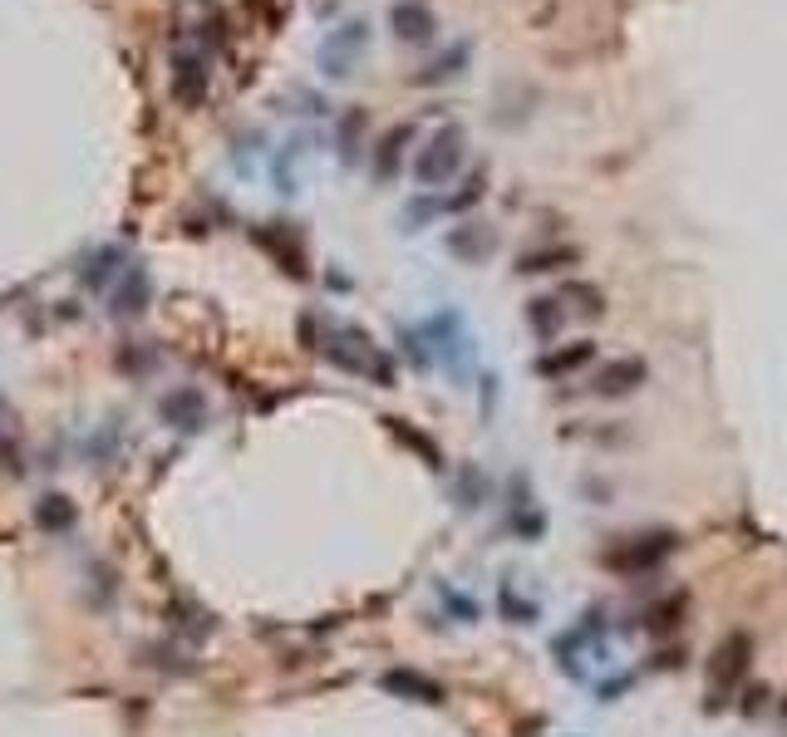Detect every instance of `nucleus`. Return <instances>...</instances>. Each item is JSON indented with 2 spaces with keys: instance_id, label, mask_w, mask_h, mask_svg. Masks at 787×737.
<instances>
[{
  "instance_id": "11",
  "label": "nucleus",
  "mask_w": 787,
  "mask_h": 737,
  "mask_svg": "<svg viewBox=\"0 0 787 737\" xmlns=\"http://www.w3.org/2000/svg\"><path fill=\"white\" fill-rule=\"evenodd\" d=\"M522 315H527V330L537 334V340H556V334H561V320H566L556 295H532V300L522 305Z\"/></svg>"
},
{
  "instance_id": "21",
  "label": "nucleus",
  "mask_w": 787,
  "mask_h": 737,
  "mask_svg": "<svg viewBox=\"0 0 787 737\" xmlns=\"http://www.w3.org/2000/svg\"><path fill=\"white\" fill-rule=\"evenodd\" d=\"M502 609H507L512 625H532V615H537V605H532V600H517L512 585H502Z\"/></svg>"
},
{
  "instance_id": "10",
  "label": "nucleus",
  "mask_w": 787,
  "mask_h": 737,
  "mask_svg": "<svg viewBox=\"0 0 787 737\" xmlns=\"http://www.w3.org/2000/svg\"><path fill=\"white\" fill-rule=\"evenodd\" d=\"M428 334L438 340V354L448 360V369H453V374H463V354H468L463 320H458L453 310H448V315H434V320H428Z\"/></svg>"
},
{
  "instance_id": "1",
  "label": "nucleus",
  "mask_w": 787,
  "mask_h": 737,
  "mask_svg": "<svg viewBox=\"0 0 787 737\" xmlns=\"http://www.w3.org/2000/svg\"><path fill=\"white\" fill-rule=\"evenodd\" d=\"M320 350H325V360H330V364H340L345 374L374 378V384H384V388L394 384V364L384 360V354H380V344H374L364 330H354V324H335V320H325Z\"/></svg>"
},
{
  "instance_id": "3",
  "label": "nucleus",
  "mask_w": 787,
  "mask_h": 737,
  "mask_svg": "<svg viewBox=\"0 0 787 737\" xmlns=\"http://www.w3.org/2000/svg\"><path fill=\"white\" fill-rule=\"evenodd\" d=\"M463 157H468L463 129H458V123H448V129H438L434 139L418 147V157H414V177H418L424 187H444V183H453V177H458Z\"/></svg>"
},
{
  "instance_id": "4",
  "label": "nucleus",
  "mask_w": 787,
  "mask_h": 737,
  "mask_svg": "<svg viewBox=\"0 0 787 737\" xmlns=\"http://www.w3.org/2000/svg\"><path fill=\"white\" fill-rule=\"evenodd\" d=\"M364 50H370V25H364V20H345L340 30H330V35H325V45H320V69L330 74V79H345Z\"/></svg>"
},
{
  "instance_id": "9",
  "label": "nucleus",
  "mask_w": 787,
  "mask_h": 737,
  "mask_svg": "<svg viewBox=\"0 0 787 737\" xmlns=\"http://www.w3.org/2000/svg\"><path fill=\"white\" fill-rule=\"evenodd\" d=\"M595 360V340H571L561 350V344H556V350H547L537 360V374L542 378H566V374H576V369H586Z\"/></svg>"
},
{
  "instance_id": "12",
  "label": "nucleus",
  "mask_w": 787,
  "mask_h": 737,
  "mask_svg": "<svg viewBox=\"0 0 787 737\" xmlns=\"http://www.w3.org/2000/svg\"><path fill=\"white\" fill-rule=\"evenodd\" d=\"M576 261H581L576 246H537V251H522L517 271L522 276H542V271H561V266H576Z\"/></svg>"
},
{
  "instance_id": "18",
  "label": "nucleus",
  "mask_w": 787,
  "mask_h": 737,
  "mask_svg": "<svg viewBox=\"0 0 787 737\" xmlns=\"http://www.w3.org/2000/svg\"><path fill=\"white\" fill-rule=\"evenodd\" d=\"M679 615H685V595H669L665 605H655L645 615V629H649V635H669V629L679 625Z\"/></svg>"
},
{
  "instance_id": "16",
  "label": "nucleus",
  "mask_w": 787,
  "mask_h": 737,
  "mask_svg": "<svg viewBox=\"0 0 787 737\" xmlns=\"http://www.w3.org/2000/svg\"><path fill=\"white\" fill-rule=\"evenodd\" d=\"M556 300L571 305L576 315H601L605 310V295L595 290V286H586V280H566V286L556 290Z\"/></svg>"
},
{
  "instance_id": "14",
  "label": "nucleus",
  "mask_w": 787,
  "mask_h": 737,
  "mask_svg": "<svg viewBox=\"0 0 787 737\" xmlns=\"http://www.w3.org/2000/svg\"><path fill=\"white\" fill-rule=\"evenodd\" d=\"M163 418H167V424H177V428H203L207 408H203V398H197L193 388H183V394H167L163 398Z\"/></svg>"
},
{
  "instance_id": "5",
  "label": "nucleus",
  "mask_w": 787,
  "mask_h": 737,
  "mask_svg": "<svg viewBox=\"0 0 787 737\" xmlns=\"http://www.w3.org/2000/svg\"><path fill=\"white\" fill-rule=\"evenodd\" d=\"M748 654H753V639L748 635H729L719 649H713V698H729L733 683L743 679V669H748Z\"/></svg>"
},
{
  "instance_id": "13",
  "label": "nucleus",
  "mask_w": 787,
  "mask_h": 737,
  "mask_svg": "<svg viewBox=\"0 0 787 737\" xmlns=\"http://www.w3.org/2000/svg\"><path fill=\"white\" fill-rule=\"evenodd\" d=\"M492 246H498V237L482 231V227H453L448 231V251H453L458 261H482V256H492Z\"/></svg>"
},
{
  "instance_id": "6",
  "label": "nucleus",
  "mask_w": 787,
  "mask_h": 737,
  "mask_svg": "<svg viewBox=\"0 0 787 737\" xmlns=\"http://www.w3.org/2000/svg\"><path fill=\"white\" fill-rule=\"evenodd\" d=\"M645 378H649V369H645V360H635V354H625V360H605L601 369H595V378H591V394L625 398V394H635Z\"/></svg>"
},
{
  "instance_id": "19",
  "label": "nucleus",
  "mask_w": 787,
  "mask_h": 737,
  "mask_svg": "<svg viewBox=\"0 0 787 737\" xmlns=\"http://www.w3.org/2000/svg\"><path fill=\"white\" fill-rule=\"evenodd\" d=\"M482 193H488V173H472L468 183H463V193H453V197H444V202H438V212H468L472 202H482Z\"/></svg>"
},
{
  "instance_id": "17",
  "label": "nucleus",
  "mask_w": 787,
  "mask_h": 737,
  "mask_svg": "<svg viewBox=\"0 0 787 737\" xmlns=\"http://www.w3.org/2000/svg\"><path fill=\"white\" fill-rule=\"evenodd\" d=\"M414 139L408 129H394V133H384V143H380V157H374V173H380V183H390V177L398 173V153H404V143Z\"/></svg>"
},
{
  "instance_id": "2",
  "label": "nucleus",
  "mask_w": 787,
  "mask_h": 737,
  "mask_svg": "<svg viewBox=\"0 0 787 737\" xmlns=\"http://www.w3.org/2000/svg\"><path fill=\"white\" fill-rule=\"evenodd\" d=\"M679 536L675 531H645V536H621L615 546L601 551V565L615 575H640V571H655L675 556Z\"/></svg>"
},
{
  "instance_id": "15",
  "label": "nucleus",
  "mask_w": 787,
  "mask_h": 737,
  "mask_svg": "<svg viewBox=\"0 0 787 737\" xmlns=\"http://www.w3.org/2000/svg\"><path fill=\"white\" fill-rule=\"evenodd\" d=\"M384 689H394V693H414L418 703H444V689H438L434 679H424V673H414V669H394V673H384Z\"/></svg>"
},
{
  "instance_id": "20",
  "label": "nucleus",
  "mask_w": 787,
  "mask_h": 737,
  "mask_svg": "<svg viewBox=\"0 0 787 737\" xmlns=\"http://www.w3.org/2000/svg\"><path fill=\"white\" fill-rule=\"evenodd\" d=\"M463 65H468V45H453V50H448L444 59H434V65H428L424 74H418V84H438V79H453V74L463 69Z\"/></svg>"
},
{
  "instance_id": "8",
  "label": "nucleus",
  "mask_w": 787,
  "mask_h": 737,
  "mask_svg": "<svg viewBox=\"0 0 787 737\" xmlns=\"http://www.w3.org/2000/svg\"><path fill=\"white\" fill-rule=\"evenodd\" d=\"M390 25H394V35L404 40V45H428L434 30H438V20H434V10H428L424 0H398V6L390 10Z\"/></svg>"
},
{
  "instance_id": "22",
  "label": "nucleus",
  "mask_w": 787,
  "mask_h": 737,
  "mask_svg": "<svg viewBox=\"0 0 787 737\" xmlns=\"http://www.w3.org/2000/svg\"><path fill=\"white\" fill-rule=\"evenodd\" d=\"M482 492H488V482H482L472 468H463V477H458V507H478Z\"/></svg>"
},
{
  "instance_id": "7",
  "label": "nucleus",
  "mask_w": 787,
  "mask_h": 737,
  "mask_svg": "<svg viewBox=\"0 0 787 737\" xmlns=\"http://www.w3.org/2000/svg\"><path fill=\"white\" fill-rule=\"evenodd\" d=\"M207 79H212V59L203 50H177L173 55V89L183 103H197L207 94Z\"/></svg>"
}]
</instances>
